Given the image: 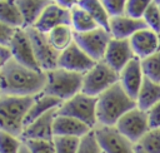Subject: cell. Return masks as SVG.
Returning a JSON list of instances; mask_svg holds the SVG:
<instances>
[{"mask_svg":"<svg viewBox=\"0 0 160 153\" xmlns=\"http://www.w3.org/2000/svg\"><path fill=\"white\" fill-rule=\"evenodd\" d=\"M135 58L134 51L131 49L129 40L111 39L109 46L106 49L104 61L109 64L114 70L120 73L128 63H130Z\"/></svg>","mask_w":160,"mask_h":153,"instance_id":"cell-14","label":"cell"},{"mask_svg":"<svg viewBox=\"0 0 160 153\" xmlns=\"http://www.w3.org/2000/svg\"><path fill=\"white\" fill-rule=\"evenodd\" d=\"M154 3L155 0H128L125 14L129 16L136 18V19H142L146 10Z\"/></svg>","mask_w":160,"mask_h":153,"instance_id":"cell-32","label":"cell"},{"mask_svg":"<svg viewBox=\"0 0 160 153\" xmlns=\"http://www.w3.org/2000/svg\"><path fill=\"white\" fill-rule=\"evenodd\" d=\"M94 133L102 153H135L136 144L121 134L116 127L98 125L94 128Z\"/></svg>","mask_w":160,"mask_h":153,"instance_id":"cell-9","label":"cell"},{"mask_svg":"<svg viewBox=\"0 0 160 153\" xmlns=\"http://www.w3.org/2000/svg\"><path fill=\"white\" fill-rule=\"evenodd\" d=\"M142 20L145 21L146 26L151 29L155 33H160V9L159 4L154 3L150 5V8L146 10V13L142 16Z\"/></svg>","mask_w":160,"mask_h":153,"instance_id":"cell-34","label":"cell"},{"mask_svg":"<svg viewBox=\"0 0 160 153\" xmlns=\"http://www.w3.org/2000/svg\"><path fill=\"white\" fill-rule=\"evenodd\" d=\"M145 28L148 26L142 19H136L126 14L110 18V24H109V31L112 39H120V40H129L132 35H135L138 31Z\"/></svg>","mask_w":160,"mask_h":153,"instance_id":"cell-17","label":"cell"},{"mask_svg":"<svg viewBox=\"0 0 160 153\" xmlns=\"http://www.w3.org/2000/svg\"><path fill=\"white\" fill-rule=\"evenodd\" d=\"M19 153H30V150L28 149V147H26L25 144H22V147H21V149H20Z\"/></svg>","mask_w":160,"mask_h":153,"instance_id":"cell-40","label":"cell"},{"mask_svg":"<svg viewBox=\"0 0 160 153\" xmlns=\"http://www.w3.org/2000/svg\"><path fill=\"white\" fill-rule=\"evenodd\" d=\"M159 41H160V33H159Z\"/></svg>","mask_w":160,"mask_h":153,"instance_id":"cell-43","label":"cell"},{"mask_svg":"<svg viewBox=\"0 0 160 153\" xmlns=\"http://www.w3.org/2000/svg\"><path fill=\"white\" fill-rule=\"evenodd\" d=\"M78 5L86 10L99 24L100 28L109 30L110 24V15L108 14L106 9L104 8L101 0H79Z\"/></svg>","mask_w":160,"mask_h":153,"instance_id":"cell-26","label":"cell"},{"mask_svg":"<svg viewBox=\"0 0 160 153\" xmlns=\"http://www.w3.org/2000/svg\"><path fill=\"white\" fill-rule=\"evenodd\" d=\"M34 97L0 94V130L21 138L26 115L35 100Z\"/></svg>","mask_w":160,"mask_h":153,"instance_id":"cell-3","label":"cell"},{"mask_svg":"<svg viewBox=\"0 0 160 153\" xmlns=\"http://www.w3.org/2000/svg\"><path fill=\"white\" fill-rule=\"evenodd\" d=\"M95 63L96 61L94 59H91L74 41L68 49H65L64 51L60 53L58 68H62V69L80 73V74H85L95 65Z\"/></svg>","mask_w":160,"mask_h":153,"instance_id":"cell-12","label":"cell"},{"mask_svg":"<svg viewBox=\"0 0 160 153\" xmlns=\"http://www.w3.org/2000/svg\"><path fill=\"white\" fill-rule=\"evenodd\" d=\"M61 25L71 26V11L69 8L61 6L58 3L52 1L46 6V9L42 11L39 20L35 23L32 28H35L41 33L48 34L52 29Z\"/></svg>","mask_w":160,"mask_h":153,"instance_id":"cell-11","label":"cell"},{"mask_svg":"<svg viewBox=\"0 0 160 153\" xmlns=\"http://www.w3.org/2000/svg\"><path fill=\"white\" fill-rule=\"evenodd\" d=\"M62 104V102L55 97H51L49 94L45 93H40L36 95L28 115L25 119V127L29 125L30 123H32L34 120H36L38 118L45 115L46 113L54 110V109H59V107Z\"/></svg>","mask_w":160,"mask_h":153,"instance_id":"cell-20","label":"cell"},{"mask_svg":"<svg viewBox=\"0 0 160 153\" xmlns=\"http://www.w3.org/2000/svg\"><path fill=\"white\" fill-rule=\"evenodd\" d=\"M141 68L145 78L160 83V50L145 59H141Z\"/></svg>","mask_w":160,"mask_h":153,"instance_id":"cell-27","label":"cell"},{"mask_svg":"<svg viewBox=\"0 0 160 153\" xmlns=\"http://www.w3.org/2000/svg\"><path fill=\"white\" fill-rule=\"evenodd\" d=\"M22 144L20 137L0 130V153H19Z\"/></svg>","mask_w":160,"mask_h":153,"instance_id":"cell-29","label":"cell"},{"mask_svg":"<svg viewBox=\"0 0 160 153\" xmlns=\"http://www.w3.org/2000/svg\"><path fill=\"white\" fill-rule=\"evenodd\" d=\"M92 129L82 123L81 120H78L75 118L68 117V115H60L56 114L54 120V135L56 137H75V138H82L88 133H90Z\"/></svg>","mask_w":160,"mask_h":153,"instance_id":"cell-19","label":"cell"},{"mask_svg":"<svg viewBox=\"0 0 160 153\" xmlns=\"http://www.w3.org/2000/svg\"><path fill=\"white\" fill-rule=\"evenodd\" d=\"M159 9H160V4H159Z\"/></svg>","mask_w":160,"mask_h":153,"instance_id":"cell-44","label":"cell"},{"mask_svg":"<svg viewBox=\"0 0 160 153\" xmlns=\"http://www.w3.org/2000/svg\"><path fill=\"white\" fill-rule=\"evenodd\" d=\"M136 108V102L116 83L110 89L98 97V125L115 127L116 123L131 109Z\"/></svg>","mask_w":160,"mask_h":153,"instance_id":"cell-2","label":"cell"},{"mask_svg":"<svg viewBox=\"0 0 160 153\" xmlns=\"http://www.w3.org/2000/svg\"><path fill=\"white\" fill-rule=\"evenodd\" d=\"M9 46L11 49L14 59L18 63H20L28 68L35 69V70H41L38 61H36L34 49L31 45V40H30L25 29L18 30V33L15 34V36H14V39Z\"/></svg>","mask_w":160,"mask_h":153,"instance_id":"cell-13","label":"cell"},{"mask_svg":"<svg viewBox=\"0 0 160 153\" xmlns=\"http://www.w3.org/2000/svg\"><path fill=\"white\" fill-rule=\"evenodd\" d=\"M136 145L146 153H160V128L149 129Z\"/></svg>","mask_w":160,"mask_h":153,"instance_id":"cell-28","label":"cell"},{"mask_svg":"<svg viewBox=\"0 0 160 153\" xmlns=\"http://www.w3.org/2000/svg\"><path fill=\"white\" fill-rule=\"evenodd\" d=\"M52 1L54 0H16L24 18L25 29L32 28L46 6Z\"/></svg>","mask_w":160,"mask_h":153,"instance_id":"cell-22","label":"cell"},{"mask_svg":"<svg viewBox=\"0 0 160 153\" xmlns=\"http://www.w3.org/2000/svg\"><path fill=\"white\" fill-rule=\"evenodd\" d=\"M76 153H102V149L96 139L94 129L80 139V144Z\"/></svg>","mask_w":160,"mask_h":153,"instance_id":"cell-33","label":"cell"},{"mask_svg":"<svg viewBox=\"0 0 160 153\" xmlns=\"http://www.w3.org/2000/svg\"><path fill=\"white\" fill-rule=\"evenodd\" d=\"M34 49V54L36 61L42 71H50L59 66V58L60 53L51 45L48 34L36 30L35 28H26L25 29Z\"/></svg>","mask_w":160,"mask_h":153,"instance_id":"cell-7","label":"cell"},{"mask_svg":"<svg viewBox=\"0 0 160 153\" xmlns=\"http://www.w3.org/2000/svg\"><path fill=\"white\" fill-rule=\"evenodd\" d=\"M135 102L139 109L148 112L151 107L160 102V83L145 78Z\"/></svg>","mask_w":160,"mask_h":153,"instance_id":"cell-21","label":"cell"},{"mask_svg":"<svg viewBox=\"0 0 160 153\" xmlns=\"http://www.w3.org/2000/svg\"><path fill=\"white\" fill-rule=\"evenodd\" d=\"M104 8L106 9L110 18L120 16L126 13V4L128 0H101Z\"/></svg>","mask_w":160,"mask_h":153,"instance_id":"cell-35","label":"cell"},{"mask_svg":"<svg viewBox=\"0 0 160 153\" xmlns=\"http://www.w3.org/2000/svg\"><path fill=\"white\" fill-rule=\"evenodd\" d=\"M144 79L145 75L141 68V60L139 58H134L119 73L120 85L132 99H136L138 93L144 83Z\"/></svg>","mask_w":160,"mask_h":153,"instance_id":"cell-15","label":"cell"},{"mask_svg":"<svg viewBox=\"0 0 160 153\" xmlns=\"http://www.w3.org/2000/svg\"><path fill=\"white\" fill-rule=\"evenodd\" d=\"M12 53L9 45H0V66H4L10 60H12Z\"/></svg>","mask_w":160,"mask_h":153,"instance_id":"cell-38","label":"cell"},{"mask_svg":"<svg viewBox=\"0 0 160 153\" xmlns=\"http://www.w3.org/2000/svg\"><path fill=\"white\" fill-rule=\"evenodd\" d=\"M129 41H130L135 58H139L140 60L160 50L159 34L152 31L149 28H145L138 31L135 35H132L129 39Z\"/></svg>","mask_w":160,"mask_h":153,"instance_id":"cell-16","label":"cell"},{"mask_svg":"<svg viewBox=\"0 0 160 153\" xmlns=\"http://www.w3.org/2000/svg\"><path fill=\"white\" fill-rule=\"evenodd\" d=\"M18 30L19 29H16L14 26L0 23V45H10V43L12 41Z\"/></svg>","mask_w":160,"mask_h":153,"instance_id":"cell-36","label":"cell"},{"mask_svg":"<svg viewBox=\"0 0 160 153\" xmlns=\"http://www.w3.org/2000/svg\"><path fill=\"white\" fill-rule=\"evenodd\" d=\"M46 73L28 68L15 59L0 66V94L34 97L44 92Z\"/></svg>","mask_w":160,"mask_h":153,"instance_id":"cell-1","label":"cell"},{"mask_svg":"<svg viewBox=\"0 0 160 153\" xmlns=\"http://www.w3.org/2000/svg\"><path fill=\"white\" fill-rule=\"evenodd\" d=\"M96 107H98L96 97H91L89 94L80 92L69 100L62 102V104L58 109V114L68 115L78 120H81L82 123L88 124L91 129H94L95 127H98Z\"/></svg>","mask_w":160,"mask_h":153,"instance_id":"cell-5","label":"cell"},{"mask_svg":"<svg viewBox=\"0 0 160 153\" xmlns=\"http://www.w3.org/2000/svg\"><path fill=\"white\" fill-rule=\"evenodd\" d=\"M116 83H119V73L104 60H100L96 61L95 65L84 74L81 92L98 98Z\"/></svg>","mask_w":160,"mask_h":153,"instance_id":"cell-6","label":"cell"},{"mask_svg":"<svg viewBox=\"0 0 160 153\" xmlns=\"http://www.w3.org/2000/svg\"><path fill=\"white\" fill-rule=\"evenodd\" d=\"M55 3H58L59 5H61V6H65V8H69V9H71L74 5H76L78 4V1L79 0H54Z\"/></svg>","mask_w":160,"mask_h":153,"instance_id":"cell-39","label":"cell"},{"mask_svg":"<svg viewBox=\"0 0 160 153\" xmlns=\"http://www.w3.org/2000/svg\"><path fill=\"white\" fill-rule=\"evenodd\" d=\"M135 153H146V152H145L144 149H141L139 145H136V147H135Z\"/></svg>","mask_w":160,"mask_h":153,"instance_id":"cell-41","label":"cell"},{"mask_svg":"<svg viewBox=\"0 0 160 153\" xmlns=\"http://www.w3.org/2000/svg\"><path fill=\"white\" fill-rule=\"evenodd\" d=\"M51 45L59 51H64L75 41V31L70 25H61L48 33Z\"/></svg>","mask_w":160,"mask_h":153,"instance_id":"cell-25","label":"cell"},{"mask_svg":"<svg viewBox=\"0 0 160 153\" xmlns=\"http://www.w3.org/2000/svg\"><path fill=\"white\" fill-rule=\"evenodd\" d=\"M0 23L16 29H25V23L16 0H0Z\"/></svg>","mask_w":160,"mask_h":153,"instance_id":"cell-23","label":"cell"},{"mask_svg":"<svg viewBox=\"0 0 160 153\" xmlns=\"http://www.w3.org/2000/svg\"><path fill=\"white\" fill-rule=\"evenodd\" d=\"M155 3H156V4H160V0H155Z\"/></svg>","mask_w":160,"mask_h":153,"instance_id":"cell-42","label":"cell"},{"mask_svg":"<svg viewBox=\"0 0 160 153\" xmlns=\"http://www.w3.org/2000/svg\"><path fill=\"white\" fill-rule=\"evenodd\" d=\"M148 120H149V127L150 129H156L160 128V102L151 107L148 112Z\"/></svg>","mask_w":160,"mask_h":153,"instance_id":"cell-37","label":"cell"},{"mask_svg":"<svg viewBox=\"0 0 160 153\" xmlns=\"http://www.w3.org/2000/svg\"><path fill=\"white\" fill-rule=\"evenodd\" d=\"M70 11H71V28L75 33H88L100 28L99 24L95 21V19L78 4L74 5L70 9Z\"/></svg>","mask_w":160,"mask_h":153,"instance_id":"cell-24","label":"cell"},{"mask_svg":"<svg viewBox=\"0 0 160 153\" xmlns=\"http://www.w3.org/2000/svg\"><path fill=\"white\" fill-rule=\"evenodd\" d=\"M46 73V84L42 93L66 102L82 90L84 74L56 68Z\"/></svg>","mask_w":160,"mask_h":153,"instance_id":"cell-4","label":"cell"},{"mask_svg":"<svg viewBox=\"0 0 160 153\" xmlns=\"http://www.w3.org/2000/svg\"><path fill=\"white\" fill-rule=\"evenodd\" d=\"M56 114L58 109H54L26 125L21 134V139H54V120Z\"/></svg>","mask_w":160,"mask_h":153,"instance_id":"cell-18","label":"cell"},{"mask_svg":"<svg viewBox=\"0 0 160 153\" xmlns=\"http://www.w3.org/2000/svg\"><path fill=\"white\" fill-rule=\"evenodd\" d=\"M115 127H116V129L121 134H124L134 144H138L139 140L150 129L146 112L139 109L138 107L134 108V109H131L130 112H128L116 123Z\"/></svg>","mask_w":160,"mask_h":153,"instance_id":"cell-10","label":"cell"},{"mask_svg":"<svg viewBox=\"0 0 160 153\" xmlns=\"http://www.w3.org/2000/svg\"><path fill=\"white\" fill-rule=\"evenodd\" d=\"M81 138L75 137H54L56 153H76Z\"/></svg>","mask_w":160,"mask_h":153,"instance_id":"cell-31","label":"cell"},{"mask_svg":"<svg viewBox=\"0 0 160 153\" xmlns=\"http://www.w3.org/2000/svg\"><path fill=\"white\" fill-rule=\"evenodd\" d=\"M112 36L109 30L98 28L88 33H75V43L95 61L104 60Z\"/></svg>","mask_w":160,"mask_h":153,"instance_id":"cell-8","label":"cell"},{"mask_svg":"<svg viewBox=\"0 0 160 153\" xmlns=\"http://www.w3.org/2000/svg\"><path fill=\"white\" fill-rule=\"evenodd\" d=\"M22 142L30 153H56L54 139H26Z\"/></svg>","mask_w":160,"mask_h":153,"instance_id":"cell-30","label":"cell"}]
</instances>
